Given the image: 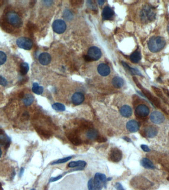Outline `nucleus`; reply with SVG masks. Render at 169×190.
Segmentation results:
<instances>
[{
	"label": "nucleus",
	"mask_w": 169,
	"mask_h": 190,
	"mask_svg": "<svg viewBox=\"0 0 169 190\" xmlns=\"http://www.w3.org/2000/svg\"><path fill=\"white\" fill-rule=\"evenodd\" d=\"M24 104L26 106H29L32 104L34 101V96L30 94L25 95L23 99Z\"/></svg>",
	"instance_id": "25"
},
{
	"label": "nucleus",
	"mask_w": 169,
	"mask_h": 190,
	"mask_svg": "<svg viewBox=\"0 0 169 190\" xmlns=\"http://www.w3.org/2000/svg\"><path fill=\"white\" fill-rule=\"evenodd\" d=\"M123 65L124 66L125 68H126L132 74H138V75H141V73L136 69H133V68H131L129 66V65H127L126 63L125 62H123Z\"/></svg>",
	"instance_id": "31"
},
{
	"label": "nucleus",
	"mask_w": 169,
	"mask_h": 190,
	"mask_svg": "<svg viewBox=\"0 0 169 190\" xmlns=\"http://www.w3.org/2000/svg\"><path fill=\"white\" fill-rule=\"evenodd\" d=\"M98 2L100 5H102L104 3V1H98Z\"/></svg>",
	"instance_id": "42"
},
{
	"label": "nucleus",
	"mask_w": 169,
	"mask_h": 190,
	"mask_svg": "<svg viewBox=\"0 0 169 190\" xmlns=\"http://www.w3.org/2000/svg\"><path fill=\"white\" fill-rule=\"evenodd\" d=\"M123 154L121 151L117 148L111 149L109 153V159L113 162H118L121 160Z\"/></svg>",
	"instance_id": "6"
},
{
	"label": "nucleus",
	"mask_w": 169,
	"mask_h": 190,
	"mask_svg": "<svg viewBox=\"0 0 169 190\" xmlns=\"http://www.w3.org/2000/svg\"><path fill=\"white\" fill-rule=\"evenodd\" d=\"M98 72L103 76H106L110 72V68L108 65L104 64H100L98 67Z\"/></svg>",
	"instance_id": "16"
},
{
	"label": "nucleus",
	"mask_w": 169,
	"mask_h": 190,
	"mask_svg": "<svg viewBox=\"0 0 169 190\" xmlns=\"http://www.w3.org/2000/svg\"><path fill=\"white\" fill-rule=\"evenodd\" d=\"M142 92L145 96L149 100L150 102L153 105L158 108H160L161 107V103L158 98H156L150 92H149V91L147 90L146 89H142Z\"/></svg>",
	"instance_id": "9"
},
{
	"label": "nucleus",
	"mask_w": 169,
	"mask_h": 190,
	"mask_svg": "<svg viewBox=\"0 0 169 190\" xmlns=\"http://www.w3.org/2000/svg\"><path fill=\"white\" fill-rule=\"evenodd\" d=\"M116 189L117 190H125L123 188V186L122 185V184L120 183L117 182L115 184V185Z\"/></svg>",
	"instance_id": "38"
},
{
	"label": "nucleus",
	"mask_w": 169,
	"mask_h": 190,
	"mask_svg": "<svg viewBox=\"0 0 169 190\" xmlns=\"http://www.w3.org/2000/svg\"><path fill=\"white\" fill-rule=\"evenodd\" d=\"M7 84V82L4 77L0 76V85L2 86H6Z\"/></svg>",
	"instance_id": "37"
},
{
	"label": "nucleus",
	"mask_w": 169,
	"mask_h": 190,
	"mask_svg": "<svg viewBox=\"0 0 169 190\" xmlns=\"http://www.w3.org/2000/svg\"><path fill=\"white\" fill-rule=\"evenodd\" d=\"M29 69V66L27 63L23 62L20 65V72L22 75H24L27 73Z\"/></svg>",
	"instance_id": "28"
},
{
	"label": "nucleus",
	"mask_w": 169,
	"mask_h": 190,
	"mask_svg": "<svg viewBox=\"0 0 169 190\" xmlns=\"http://www.w3.org/2000/svg\"><path fill=\"white\" fill-rule=\"evenodd\" d=\"M112 83L115 87L120 88L123 86L124 82L123 79L121 77H115L113 79Z\"/></svg>",
	"instance_id": "23"
},
{
	"label": "nucleus",
	"mask_w": 169,
	"mask_h": 190,
	"mask_svg": "<svg viewBox=\"0 0 169 190\" xmlns=\"http://www.w3.org/2000/svg\"><path fill=\"white\" fill-rule=\"evenodd\" d=\"M52 108L56 111H63L65 110V107L63 104L60 103H55L52 105Z\"/></svg>",
	"instance_id": "29"
},
{
	"label": "nucleus",
	"mask_w": 169,
	"mask_h": 190,
	"mask_svg": "<svg viewBox=\"0 0 169 190\" xmlns=\"http://www.w3.org/2000/svg\"><path fill=\"white\" fill-rule=\"evenodd\" d=\"M131 185L136 189L145 190L153 185L152 183L144 177H136L133 178L130 182Z\"/></svg>",
	"instance_id": "3"
},
{
	"label": "nucleus",
	"mask_w": 169,
	"mask_h": 190,
	"mask_svg": "<svg viewBox=\"0 0 169 190\" xmlns=\"http://www.w3.org/2000/svg\"><path fill=\"white\" fill-rule=\"evenodd\" d=\"M87 56L91 60L97 61L101 56V52L98 48L93 46L89 49L87 52Z\"/></svg>",
	"instance_id": "8"
},
{
	"label": "nucleus",
	"mask_w": 169,
	"mask_h": 190,
	"mask_svg": "<svg viewBox=\"0 0 169 190\" xmlns=\"http://www.w3.org/2000/svg\"><path fill=\"white\" fill-rule=\"evenodd\" d=\"M140 15L141 20L144 23L151 22L155 18V10L152 6L146 4L141 10Z\"/></svg>",
	"instance_id": "2"
},
{
	"label": "nucleus",
	"mask_w": 169,
	"mask_h": 190,
	"mask_svg": "<svg viewBox=\"0 0 169 190\" xmlns=\"http://www.w3.org/2000/svg\"><path fill=\"white\" fill-rule=\"evenodd\" d=\"M150 118L153 123L161 124L165 120V117L162 113L159 111H154L151 113Z\"/></svg>",
	"instance_id": "11"
},
{
	"label": "nucleus",
	"mask_w": 169,
	"mask_h": 190,
	"mask_svg": "<svg viewBox=\"0 0 169 190\" xmlns=\"http://www.w3.org/2000/svg\"><path fill=\"white\" fill-rule=\"evenodd\" d=\"M7 55L4 52L0 51V65H3L7 61Z\"/></svg>",
	"instance_id": "32"
},
{
	"label": "nucleus",
	"mask_w": 169,
	"mask_h": 190,
	"mask_svg": "<svg viewBox=\"0 0 169 190\" xmlns=\"http://www.w3.org/2000/svg\"><path fill=\"white\" fill-rule=\"evenodd\" d=\"M52 29L55 32L57 33L58 34H61L66 29V24L63 20L58 19L53 22Z\"/></svg>",
	"instance_id": "7"
},
{
	"label": "nucleus",
	"mask_w": 169,
	"mask_h": 190,
	"mask_svg": "<svg viewBox=\"0 0 169 190\" xmlns=\"http://www.w3.org/2000/svg\"><path fill=\"white\" fill-rule=\"evenodd\" d=\"M68 139L74 145H79L82 144V140L80 137L75 132L69 133L67 135Z\"/></svg>",
	"instance_id": "12"
},
{
	"label": "nucleus",
	"mask_w": 169,
	"mask_h": 190,
	"mask_svg": "<svg viewBox=\"0 0 169 190\" xmlns=\"http://www.w3.org/2000/svg\"><path fill=\"white\" fill-rule=\"evenodd\" d=\"M120 113L123 117L128 118L132 115L133 111L132 108L130 106L125 105L120 108Z\"/></svg>",
	"instance_id": "19"
},
{
	"label": "nucleus",
	"mask_w": 169,
	"mask_h": 190,
	"mask_svg": "<svg viewBox=\"0 0 169 190\" xmlns=\"http://www.w3.org/2000/svg\"><path fill=\"white\" fill-rule=\"evenodd\" d=\"M95 190H101L104 186L103 182L99 176V173H97L95 175L93 179Z\"/></svg>",
	"instance_id": "17"
},
{
	"label": "nucleus",
	"mask_w": 169,
	"mask_h": 190,
	"mask_svg": "<svg viewBox=\"0 0 169 190\" xmlns=\"http://www.w3.org/2000/svg\"><path fill=\"white\" fill-rule=\"evenodd\" d=\"M166 45V41L162 37H152L148 42V48L151 52L156 53L161 50Z\"/></svg>",
	"instance_id": "1"
},
{
	"label": "nucleus",
	"mask_w": 169,
	"mask_h": 190,
	"mask_svg": "<svg viewBox=\"0 0 169 190\" xmlns=\"http://www.w3.org/2000/svg\"><path fill=\"white\" fill-rule=\"evenodd\" d=\"M86 165V162L83 160H78V161H74L71 162L68 164V166L69 167H80L82 169Z\"/></svg>",
	"instance_id": "21"
},
{
	"label": "nucleus",
	"mask_w": 169,
	"mask_h": 190,
	"mask_svg": "<svg viewBox=\"0 0 169 190\" xmlns=\"http://www.w3.org/2000/svg\"><path fill=\"white\" fill-rule=\"evenodd\" d=\"M87 188L89 190H95V185H94L93 179V178H91L88 181Z\"/></svg>",
	"instance_id": "34"
},
{
	"label": "nucleus",
	"mask_w": 169,
	"mask_h": 190,
	"mask_svg": "<svg viewBox=\"0 0 169 190\" xmlns=\"http://www.w3.org/2000/svg\"><path fill=\"white\" fill-rule=\"evenodd\" d=\"M96 141L98 142H105L107 141V139L106 138H104L103 137L100 136H98V137L96 138Z\"/></svg>",
	"instance_id": "36"
},
{
	"label": "nucleus",
	"mask_w": 169,
	"mask_h": 190,
	"mask_svg": "<svg viewBox=\"0 0 169 190\" xmlns=\"http://www.w3.org/2000/svg\"><path fill=\"white\" fill-rule=\"evenodd\" d=\"M23 168H21L20 171V173H19V176H20L21 177V176H22V174H23Z\"/></svg>",
	"instance_id": "41"
},
{
	"label": "nucleus",
	"mask_w": 169,
	"mask_h": 190,
	"mask_svg": "<svg viewBox=\"0 0 169 190\" xmlns=\"http://www.w3.org/2000/svg\"><path fill=\"white\" fill-rule=\"evenodd\" d=\"M114 13V12L111 7H105L102 11V18L104 20H109L112 18Z\"/></svg>",
	"instance_id": "18"
},
{
	"label": "nucleus",
	"mask_w": 169,
	"mask_h": 190,
	"mask_svg": "<svg viewBox=\"0 0 169 190\" xmlns=\"http://www.w3.org/2000/svg\"><path fill=\"white\" fill-rule=\"evenodd\" d=\"M167 180H169V176L168 177Z\"/></svg>",
	"instance_id": "45"
},
{
	"label": "nucleus",
	"mask_w": 169,
	"mask_h": 190,
	"mask_svg": "<svg viewBox=\"0 0 169 190\" xmlns=\"http://www.w3.org/2000/svg\"><path fill=\"white\" fill-rule=\"evenodd\" d=\"M157 129L154 126H148L145 129V135L148 138H153L157 135Z\"/></svg>",
	"instance_id": "20"
},
{
	"label": "nucleus",
	"mask_w": 169,
	"mask_h": 190,
	"mask_svg": "<svg viewBox=\"0 0 169 190\" xmlns=\"http://www.w3.org/2000/svg\"><path fill=\"white\" fill-rule=\"evenodd\" d=\"M0 190H3V189L1 188V185L0 184Z\"/></svg>",
	"instance_id": "44"
},
{
	"label": "nucleus",
	"mask_w": 169,
	"mask_h": 190,
	"mask_svg": "<svg viewBox=\"0 0 169 190\" xmlns=\"http://www.w3.org/2000/svg\"><path fill=\"white\" fill-rule=\"evenodd\" d=\"M98 136V131L95 129H90L86 133V136L90 140L96 139Z\"/></svg>",
	"instance_id": "24"
},
{
	"label": "nucleus",
	"mask_w": 169,
	"mask_h": 190,
	"mask_svg": "<svg viewBox=\"0 0 169 190\" xmlns=\"http://www.w3.org/2000/svg\"><path fill=\"white\" fill-rule=\"evenodd\" d=\"M72 159V156H68V157H64L63 159H59L58 160H56L55 162H54L51 164L52 165L58 164H61V163H64L66 162L69 160H70Z\"/></svg>",
	"instance_id": "30"
},
{
	"label": "nucleus",
	"mask_w": 169,
	"mask_h": 190,
	"mask_svg": "<svg viewBox=\"0 0 169 190\" xmlns=\"http://www.w3.org/2000/svg\"><path fill=\"white\" fill-rule=\"evenodd\" d=\"M1 154H2V152H1V150L0 148V157H1Z\"/></svg>",
	"instance_id": "43"
},
{
	"label": "nucleus",
	"mask_w": 169,
	"mask_h": 190,
	"mask_svg": "<svg viewBox=\"0 0 169 190\" xmlns=\"http://www.w3.org/2000/svg\"><path fill=\"white\" fill-rule=\"evenodd\" d=\"M31 190H35V189H31Z\"/></svg>",
	"instance_id": "46"
},
{
	"label": "nucleus",
	"mask_w": 169,
	"mask_h": 190,
	"mask_svg": "<svg viewBox=\"0 0 169 190\" xmlns=\"http://www.w3.org/2000/svg\"><path fill=\"white\" fill-rule=\"evenodd\" d=\"M149 113V109L146 105L140 104L136 107L135 114L139 117H145Z\"/></svg>",
	"instance_id": "10"
},
{
	"label": "nucleus",
	"mask_w": 169,
	"mask_h": 190,
	"mask_svg": "<svg viewBox=\"0 0 169 190\" xmlns=\"http://www.w3.org/2000/svg\"><path fill=\"white\" fill-rule=\"evenodd\" d=\"M84 96L80 92L74 93L72 96V102L75 105H79L84 101Z\"/></svg>",
	"instance_id": "14"
},
{
	"label": "nucleus",
	"mask_w": 169,
	"mask_h": 190,
	"mask_svg": "<svg viewBox=\"0 0 169 190\" xmlns=\"http://www.w3.org/2000/svg\"><path fill=\"white\" fill-rule=\"evenodd\" d=\"M152 89L153 90V91H154V92H155V93L158 96H159L160 98L164 99V97L163 96V94H162L161 91L160 90V89L155 87H152Z\"/></svg>",
	"instance_id": "33"
},
{
	"label": "nucleus",
	"mask_w": 169,
	"mask_h": 190,
	"mask_svg": "<svg viewBox=\"0 0 169 190\" xmlns=\"http://www.w3.org/2000/svg\"><path fill=\"white\" fill-rule=\"evenodd\" d=\"M52 60V58L49 53H43L40 54L39 56V61L42 65H46L49 64Z\"/></svg>",
	"instance_id": "15"
},
{
	"label": "nucleus",
	"mask_w": 169,
	"mask_h": 190,
	"mask_svg": "<svg viewBox=\"0 0 169 190\" xmlns=\"http://www.w3.org/2000/svg\"><path fill=\"white\" fill-rule=\"evenodd\" d=\"M130 59L133 63H138L141 59V53L138 51H135L130 55Z\"/></svg>",
	"instance_id": "26"
},
{
	"label": "nucleus",
	"mask_w": 169,
	"mask_h": 190,
	"mask_svg": "<svg viewBox=\"0 0 169 190\" xmlns=\"http://www.w3.org/2000/svg\"><path fill=\"white\" fill-rule=\"evenodd\" d=\"M141 148L145 152H149V151H150V148H149V147L147 145H141Z\"/></svg>",
	"instance_id": "40"
},
{
	"label": "nucleus",
	"mask_w": 169,
	"mask_h": 190,
	"mask_svg": "<svg viewBox=\"0 0 169 190\" xmlns=\"http://www.w3.org/2000/svg\"><path fill=\"white\" fill-rule=\"evenodd\" d=\"M33 92L37 95H41L44 91V89L41 86L39 85L37 83H34L33 84Z\"/></svg>",
	"instance_id": "27"
},
{
	"label": "nucleus",
	"mask_w": 169,
	"mask_h": 190,
	"mask_svg": "<svg viewBox=\"0 0 169 190\" xmlns=\"http://www.w3.org/2000/svg\"><path fill=\"white\" fill-rule=\"evenodd\" d=\"M16 44L20 48L30 50L32 48L33 42L27 37H20L16 41Z\"/></svg>",
	"instance_id": "5"
},
{
	"label": "nucleus",
	"mask_w": 169,
	"mask_h": 190,
	"mask_svg": "<svg viewBox=\"0 0 169 190\" xmlns=\"http://www.w3.org/2000/svg\"><path fill=\"white\" fill-rule=\"evenodd\" d=\"M62 175H59V176H58L51 178H50V182H55V181H58V180L62 178Z\"/></svg>",
	"instance_id": "39"
},
{
	"label": "nucleus",
	"mask_w": 169,
	"mask_h": 190,
	"mask_svg": "<svg viewBox=\"0 0 169 190\" xmlns=\"http://www.w3.org/2000/svg\"><path fill=\"white\" fill-rule=\"evenodd\" d=\"M8 22L14 27H19L22 24V21L19 15L15 12H9L7 14Z\"/></svg>",
	"instance_id": "4"
},
{
	"label": "nucleus",
	"mask_w": 169,
	"mask_h": 190,
	"mask_svg": "<svg viewBox=\"0 0 169 190\" xmlns=\"http://www.w3.org/2000/svg\"><path fill=\"white\" fill-rule=\"evenodd\" d=\"M64 18L67 20H69V19H71V18H72V15L69 10H66L64 12Z\"/></svg>",
	"instance_id": "35"
},
{
	"label": "nucleus",
	"mask_w": 169,
	"mask_h": 190,
	"mask_svg": "<svg viewBox=\"0 0 169 190\" xmlns=\"http://www.w3.org/2000/svg\"><path fill=\"white\" fill-rule=\"evenodd\" d=\"M141 164L144 167L147 169H154L155 168V166L153 163L152 162L151 160L147 158H144L141 160Z\"/></svg>",
	"instance_id": "22"
},
{
	"label": "nucleus",
	"mask_w": 169,
	"mask_h": 190,
	"mask_svg": "<svg viewBox=\"0 0 169 190\" xmlns=\"http://www.w3.org/2000/svg\"><path fill=\"white\" fill-rule=\"evenodd\" d=\"M126 128L129 132L135 133L138 130L139 125L135 120H131L127 122L126 124Z\"/></svg>",
	"instance_id": "13"
}]
</instances>
